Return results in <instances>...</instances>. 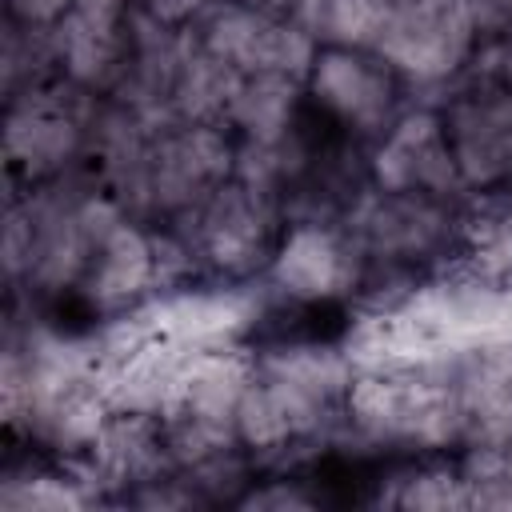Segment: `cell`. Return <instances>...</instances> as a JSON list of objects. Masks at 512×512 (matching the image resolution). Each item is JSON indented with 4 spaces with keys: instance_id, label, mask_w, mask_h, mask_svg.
<instances>
[{
    "instance_id": "obj_1",
    "label": "cell",
    "mask_w": 512,
    "mask_h": 512,
    "mask_svg": "<svg viewBox=\"0 0 512 512\" xmlns=\"http://www.w3.org/2000/svg\"><path fill=\"white\" fill-rule=\"evenodd\" d=\"M252 348V376L236 412L240 452L264 464H292L300 448L344 428L356 356L340 340H264Z\"/></svg>"
},
{
    "instance_id": "obj_2",
    "label": "cell",
    "mask_w": 512,
    "mask_h": 512,
    "mask_svg": "<svg viewBox=\"0 0 512 512\" xmlns=\"http://www.w3.org/2000/svg\"><path fill=\"white\" fill-rule=\"evenodd\" d=\"M236 172V140L212 120H160L116 188L128 212L160 232L180 228Z\"/></svg>"
},
{
    "instance_id": "obj_3",
    "label": "cell",
    "mask_w": 512,
    "mask_h": 512,
    "mask_svg": "<svg viewBox=\"0 0 512 512\" xmlns=\"http://www.w3.org/2000/svg\"><path fill=\"white\" fill-rule=\"evenodd\" d=\"M340 216L368 264L364 296L384 280L416 288L424 276L456 260L460 200L424 192H384L364 184Z\"/></svg>"
},
{
    "instance_id": "obj_4",
    "label": "cell",
    "mask_w": 512,
    "mask_h": 512,
    "mask_svg": "<svg viewBox=\"0 0 512 512\" xmlns=\"http://www.w3.org/2000/svg\"><path fill=\"white\" fill-rule=\"evenodd\" d=\"M248 376H252L248 344H224V340L184 344L168 380V396L160 404V424L176 468H192L240 452L236 412Z\"/></svg>"
},
{
    "instance_id": "obj_5",
    "label": "cell",
    "mask_w": 512,
    "mask_h": 512,
    "mask_svg": "<svg viewBox=\"0 0 512 512\" xmlns=\"http://www.w3.org/2000/svg\"><path fill=\"white\" fill-rule=\"evenodd\" d=\"M284 220V196L232 172L180 228L164 236L176 244L180 268H192L216 284H244L260 280Z\"/></svg>"
},
{
    "instance_id": "obj_6",
    "label": "cell",
    "mask_w": 512,
    "mask_h": 512,
    "mask_svg": "<svg viewBox=\"0 0 512 512\" xmlns=\"http://www.w3.org/2000/svg\"><path fill=\"white\" fill-rule=\"evenodd\" d=\"M96 104L100 96L56 76L4 96V172L12 196L84 172Z\"/></svg>"
},
{
    "instance_id": "obj_7",
    "label": "cell",
    "mask_w": 512,
    "mask_h": 512,
    "mask_svg": "<svg viewBox=\"0 0 512 512\" xmlns=\"http://www.w3.org/2000/svg\"><path fill=\"white\" fill-rule=\"evenodd\" d=\"M368 264L336 212H288L272 256L260 272L272 304L292 308H352L364 300Z\"/></svg>"
},
{
    "instance_id": "obj_8",
    "label": "cell",
    "mask_w": 512,
    "mask_h": 512,
    "mask_svg": "<svg viewBox=\"0 0 512 512\" xmlns=\"http://www.w3.org/2000/svg\"><path fill=\"white\" fill-rule=\"evenodd\" d=\"M488 40L472 0H396L380 56L416 100H440L468 80Z\"/></svg>"
},
{
    "instance_id": "obj_9",
    "label": "cell",
    "mask_w": 512,
    "mask_h": 512,
    "mask_svg": "<svg viewBox=\"0 0 512 512\" xmlns=\"http://www.w3.org/2000/svg\"><path fill=\"white\" fill-rule=\"evenodd\" d=\"M408 96L412 92L380 52L316 44L304 72L308 112L332 140L352 148H368L412 104Z\"/></svg>"
},
{
    "instance_id": "obj_10",
    "label": "cell",
    "mask_w": 512,
    "mask_h": 512,
    "mask_svg": "<svg viewBox=\"0 0 512 512\" xmlns=\"http://www.w3.org/2000/svg\"><path fill=\"white\" fill-rule=\"evenodd\" d=\"M436 104L460 168L464 196L512 192V92L472 72Z\"/></svg>"
},
{
    "instance_id": "obj_11",
    "label": "cell",
    "mask_w": 512,
    "mask_h": 512,
    "mask_svg": "<svg viewBox=\"0 0 512 512\" xmlns=\"http://www.w3.org/2000/svg\"><path fill=\"white\" fill-rule=\"evenodd\" d=\"M188 36L240 80L260 72H284L304 80L316 56V36L304 24L264 12L248 0H220L188 28Z\"/></svg>"
},
{
    "instance_id": "obj_12",
    "label": "cell",
    "mask_w": 512,
    "mask_h": 512,
    "mask_svg": "<svg viewBox=\"0 0 512 512\" xmlns=\"http://www.w3.org/2000/svg\"><path fill=\"white\" fill-rule=\"evenodd\" d=\"M364 176L384 192H424L444 200H464L460 168L444 132L436 100H412L368 148Z\"/></svg>"
},
{
    "instance_id": "obj_13",
    "label": "cell",
    "mask_w": 512,
    "mask_h": 512,
    "mask_svg": "<svg viewBox=\"0 0 512 512\" xmlns=\"http://www.w3.org/2000/svg\"><path fill=\"white\" fill-rule=\"evenodd\" d=\"M460 452H496L512 436V340L448 352Z\"/></svg>"
},
{
    "instance_id": "obj_14",
    "label": "cell",
    "mask_w": 512,
    "mask_h": 512,
    "mask_svg": "<svg viewBox=\"0 0 512 512\" xmlns=\"http://www.w3.org/2000/svg\"><path fill=\"white\" fill-rule=\"evenodd\" d=\"M312 124L304 80L284 72H260L244 76L232 92L224 128L236 140V152H272L292 144Z\"/></svg>"
},
{
    "instance_id": "obj_15",
    "label": "cell",
    "mask_w": 512,
    "mask_h": 512,
    "mask_svg": "<svg viewBox=\"0 0 512 512\" xmlns=\"http://www.w3.org/2000/svg\"><path fill=\"white\" fill-rule=\"evenodd\" d=\"M384 500L416 512L468 508V480H464L460 452L404 456V464L392 472V492H384Z\"/></svg>"
},
{
    "instance_id": "obj_16",
    "label": "cell",
    "mask_w": 512,
    "mask_h": 512,
    "mask_svg": "<svg viewBox=\"0 0 512 512\" xmlns=\"http://www.w3.org/2000/svg\"><path fill=\"white\" fill-rule=\"evenodd\" d=\"M392 12H396V0H320L308 28L316 44L376 52Z\"/></svg>"
},
{
    "instance_id": "obj_17",
    "label": "cell",
    "mask_w": 512,
    "mask_h": 512,
    "mask_svg": "<svg viewBox=\"0 0 512 512\" xmlns=\"http://www.w3.org/2000/svg\"><path fill=\"white\" fill-rule=\"evenodd\" d=\"M76 0H4V28L48 36L72 16Z\"/></svg>"
},
{
    "instance_id": "obj_18",
    "label": "cell",
    "mask_w": 512,
    "mask_h": 512,
    "mask_svg": "<svg viewBox=\"0 0 512 512\" xmlns=\"http://www.w3.org/2000/svg\"><path fill=\"white\" fill-rule=\"evenodd\" d=\"M220 0H140L136 12H144L148 20L172 28V32H188L204 12H212Z\"/></svg>"
},
{
    "instance_id": "obj_19",
    "label": "cell",
    "mask_w": 512,
    "mask_h": 512,
    "mask_svg": "<svg viewBox=\"0 0 512 512\" xmlns=\"http://www.w3.org/2000/svg\"><path fill=\"white\" fill-rule=\"evenodd\" d=\"M140 0H76V16L92 20V24H104V28H124L132 20Z\"/></svg>"
},
{
    "instance_id": "obj_20",
    "label": "cell",
    "mask_w": 512,
    "mask_h": 512,
    "mask_svg": "<svg viewBox=\"0 0 512 512\" xmlns=\"http://www.w3.org/2000/svg\"><path fill=\"white\" fill-rule=\"evenodd\" d=\"M476 72H480V76H488V80H496V84H504V88L512 92V32L484 48V56H480Z\"/></svg>"
},
{
    "instance_id": "obj_21",
    "label": "cell",
    "mask_w": 512,
    "mask_h": 512,
    "mask_svg": "<svg viewBox=\"0 0 512 512\" xmlns=\"http://www.w3.org/2000/svg\"><path fill=\"white\" fill-rule=\"evenodd\" d=\"M248 4H256V8H264V12H276V16H284V20H296V24H312V16H316V8H320V0H248ZM312 32V28H308Z\"/></svg>"
},
{
    "instance_id": "obj_22",
    "label": "cell",
    "mask_w": 512,
    "mask_h": 512,
    "mask_svg": "<svg viewBox=\"0 0 512 512\" xmlns=\"http://www.w3.org/2000/svg\"><path fill=\"white\" fill-rule=\"evenodd\" d=\"M496 460H500V468H504V476L512 480V436H508V440H504V444L496 448Z\"/></svg>"
},
{
    "instance_id": "obj_23",
    "label": "cell",
    "mask_w": 512,
    "mask_h": 512,
    "mask_svg": "<svg viewBox=\"0 0 512 512\" xmlns=\"http://www.w3.org/2000/svg\"><path fill=\"white\" fill-rule=\"evenodd\" d=\"M496 8H500L504 24H508V32H512V0H496Z\"/></svg>"
}]
</instances>
